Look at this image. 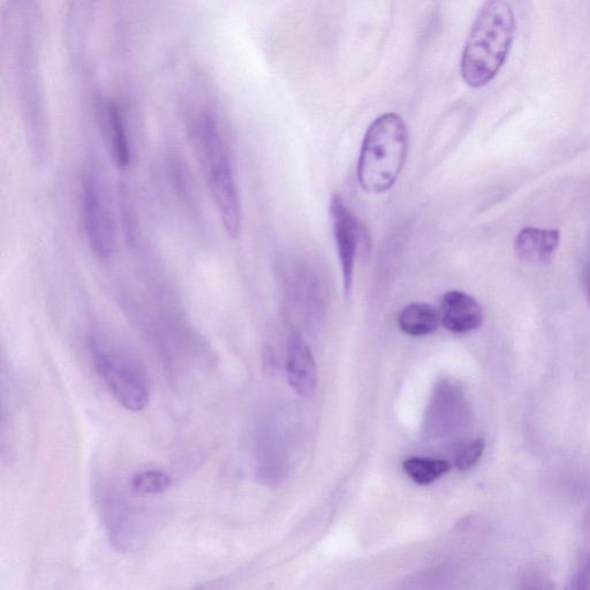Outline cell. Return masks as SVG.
Here are the masks:
<instances>
[{
  "label": "cell",
  "instance_id": "cell-17",
  "mask_svg": "<svg viewBox=\"0 0 590 590\" xmlns=\"http://www.w3.org/2000/svg\"><path fill=\"white\" fill-rule=\"evenodd\" d=\"M585 293L588 304L590 306V271L588 272L586 279H585Z\"/></svg>",
  "mask_w": 590,
  "mask_h": 590
},
{
  "label": "cell",
  "instance_id": "cell-10",
  "mask_svg": "<svg viewBox=\"0 0 590 590\" xmlns=\"http://www.w3.org/2000/svg\"><path fill=\"white\" fill-rule=\"evenodd\" d=\"M104 126L113 162L119 169H127L133 161V150L123 113L117 105L108 104L105 108Z\"/></svg>",
  "mask_w": 590,
  "mask_h": 590
},
{
  "label": "cell",
  "instance_id": "cell-9",
  "mask_svg": "<svg viewBox=\"0 0 590 590\" xmlns=\"http://www.w3.org/2000/svg\"><path fill=\"white\" fill-rule=\"evenodd\" d=\"M287 376L292 389L302 397H310L316 389V363L304 338L294 335L287 353Z\"/></svg>",
  "mask_w": 590,
  "mask_h": 590
},
{
  "label": "cell",
  "instance_id": "cell-11",
  "mask_svg": "<svg viewBox=\"0 0 590 590\" xmlns=\"http://www.w3.org/2000/svg\"><path fill=\"white\" fill-rule=\"evenodd\" d=\"M558 244V231L526 228L518 234L516 252L521 260L547 263L555 255Z\"/></svg>",
  "mask_w": 590,
  "mask_h": 590
},
{
  "label": "cell",
  "instance_id": "cell-7",
  "mask_svg": "<svg viewBox=\"0 0 590 590\" xmlns=\"http://www.w3.org/2000/svg\"><path fill=\"white\" fill-rule=\"evenodd\" d=\"M329 211L340 269H342L344 294L345 298L349 299L353 287L355 259H357L361 236L360 225L339 194L332 196Z\"/></svg>",
  "mask_w": 590,
  "mask_h": 590
},
{
  "label": "cell",
  "instance_id": "cell-8",
  "mask_svg": "<svg viewBox=\"0 0 590 590\" xmlns=\"http://www.w3.org/2000/svg\"><path fill=\"white\" fill-rule=\"evenodd\" d=\"M440 316L443 327L453 334H467L479 329L483 322L479 302L461 291H450L443 295Z\"/></svg>",
  "mask_w": 590,
  "mask_h": 590
},
{
  "label": "cell",
  "instance_id": "cell-5",
  "mask_svg": "<svg viewBox=\"0 0 590 590\" xmlns=\"http://www.w3.org/2000/svg\"><path fill=\"white\" fill-rule=\"evenodd\" d=\"M97 508L109 542L123 554H134L146 546L149 535L147 513L115 487L100 486Z\"/></svg>",
  "mask_w": 590,
  "mask_h": 590
},
{
  "label": "cell",
  "instance_id": "cell-4",
  "mask_svg": "<svg viewBox=\"0 0 590 590\" xmlns=\"http://www.w3.org/2000/svg\"><path fill=\"white\" fill-rule=\"evenodd\" d=\"M196 141L207 183L224 229L231 238L241 231V204L236 178L217 120L203 113L196 123Z\"/></svg>",
  "mask_w": 590,
  "mask_h": 590
},
{
  "label": "cell",
  "instance_id": "cell-14",
  "mask_svg": "<svg viewBox=\"0 0 590 590\" xmlns=\"http://www.w3.org/2000/svg\"><path fill=\"white\" fill-rule=\"evenodd\" d=\"M171 476L156 468L136 472L130 481L131 493L139 496H151L165 493L171 487Z\"/></svg>",
  "mask_w": 590,
  "mask_h": 590
},
{
  "label": "cell",
  "instance_id": "cell-2",
  "mask_svg": "<svg viewBox=\"0 0 590 590\" xmlns=\"http://www.w3.org/2000/svg\"><path fill=\"white\" fill-rule=\"evenodd\" d=\"M408 149L405 121L397 113H385L369 126L358 163V180L363 191L382 194L396 184Z\"/></svg>",
  "mask_w": 590,
  "mask_h": 590
},
{
  "label": "cell",
  "instance_id": "cell-16",
  "mask_svg": "<svg viewBox=\"0 0 590 590\" xmlns=\"http://www.w3.org/2000/svg\"><path fill=\"white\" fill-rule=\"evenodd\" d=\"M571 589H590V555L581 559L578 569L571 580Z\"/></svg>",
  "mask_w": 590,
  "mask_h": 590
},
{
  "label": "cell",
  "instance_id": "cell-13",
  "mask_svg": "<svg viewBox=\"0 0 590 590\" xmlns=\"http://www.w3.org/2000/svg\"><path fill=\"white\" fill-rule=\"evenodd\" d=\"M403 467L410 479L420 486L435 482L451 470L449 461L420 457L406 459Z\"/></svg>",
  "mask_w": 590,
  "mask_h": 590
},
{
  "label": "cell",
  "instance_id": "cell-3",
  "mask_svg": "<svg viewBox=\"0 0 590 590\" xmlns=\"http://www.w3.org/2000/svg\"><path fill=\"white\" fill-rule=\"evenodd\" d=\"M88 349L95 372L112 397L128 411L145 410L150 402L151 385L138 355L102 332L89 336Z\"/></svg>",
  "mask_w": 590,
  "mask_h": 590
},
{
  "label": "cell",
  "instance_id": "cell-6",
  "mask_svg": "<svg viewBox=\"0 0 590 590\" xmlns=\"http://www.w3.org/2000/svg\"><path fill=\"white\" fill-rule=\"evenodd\" d=\"M81 201L89 247L98 259H110L117 247L116 225L101 179L96 173H88L83 180Z\"/></svg>",
  "mask_w": 590,
  "mask_h": 590
},
{
  "label": "cell",
  "instance_id": "cell-12",
  "mask_svg": "<svg viewBox=\"0 0 590 590\" xmlns=\"http://www.w3.org/2000/svg\"><path fill=\"white\" fill-rule=\"evenodd\" d=\"M440 323V310L425 302H414L406 306L398 317L400 330L413 337L434 334Z\"/></svg>",
  "mask_w": 590,
  "mask_h": 590
},
{
  "label": "cell",
  "instance_id": "cell-1",
  "mask_svg": "<svg viewBox=\"0 0 590 590\" xmlns=\"http://www.w3.org/2000/svg\"><path fill=\"white\" fill-rule=\"evenodd\" d=\"M516 19L506 0H487L476 17L461 57V75L478 89L496 78L508 59Z\"/></svg>",
  "mask_w": 590,
  "mask_h": 590
},
{
  "label": "cell",
  "instance_id": "cell-15",
  "mask_svg": "<svg viewBox=\"0 0 590 590\" xmlns=\"http://www.w3.org/2000/svg\"><path fill=\"white\" fill-rule=\"evenodd\" d=\"M484 448H486V443H484L482 438H476V440L461 446L456 456V467L458 470L461 472L471 470V468L479 463Z\"/></svg>",
  "mask_w": 590,
  "mask_h": 590
}]
</instances>
